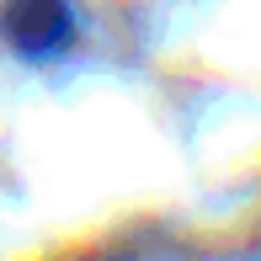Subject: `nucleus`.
Instances as JSON below:
<instances>
[{"instance_id":"obj_1","label":"nucleus","mask_w":261,"mask_h":261,"mask_svg":"<svg viewBox=\"0 0 261 261\" xmlns=\"http://www.w3.org/2000/svg\"><path fill=\"white\" fill-rule=\"evenodd\" d=\"M11 32H16L21 48H48L59 32H64V16H59L54 0H16V11H11Z\"/></svg>"}]
</instances>
